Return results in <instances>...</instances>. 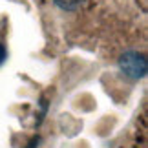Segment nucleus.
<instances>
[{
    "label": "nucleus",
    "instance_id": "1",
    "mask_svg": "<svg viewBox=\"0 0 148 148\" xmlns=\"http://www.w3.org/2000/svg\"><path fill=\"white\" fill-rule=\"evenodd\" d=\"M119 68L130 79H143L148 70L146 57L143 53H137V51H126L119 59Z\"/></svg>",
    "mask_w": 148,
    "mask_h": 148
},
{
    "label": "nucleus",
    "instance_id": "2",
    "mask_svg": "<svg viewBox=\"0 0 148 148\" xmlns=\"http://www.w3.org/2000/svg\"><path fill=\"white\" fill-rule=\"evenodd\" d=\"M53 4L64 11H77L84 4V0H53Z\"/></svg>",
    "mask_w": 148,
    "mask_h": 148
},
{
    "label": "nucleus",
    "instance_id": "3",
    "mask_svg": "<svg viewBox=\"0 0 148 148\" xmlns=\"http://www.w3.org/2000/svg\"><path fill=\"white\" fill-rule=\"evenodd\" d=\"M5 57H8V51H5V46L2 42H0V64H2V62L5 60Z\"/></svg>",
    "mask_w": 148,
    "mask_h": 148
},
{
    "label": "nucleus",
    "instance_id": "4",
    "mask_svg": "<svg viewBox=\"0 0 148 148\" xmlns=\"http://www.w3.org/2000/svg\"><path fill=\"white\" fill-rule=\"evenodd\" d=\"M38 145H40V137H33L29 143H27V146H26V148H37Z\"/></svg>",
    "mask_w": 148,
    "mask_h": 148
}]
</instances>
